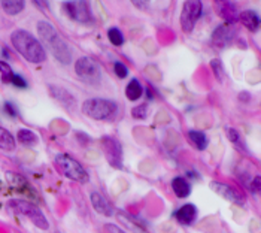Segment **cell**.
<instances>
[{"mask_svg":"<svg viewBox=\"0 0 261 233\" xmlns=\"http://www.w3.org/2000/svg\"><path fill=\"white\" fill-rule=\"evenodd\" d=\"M9 206L16 214H21V215H24V217H27L36 227H39L42 230H48L49 223L44 215V212L36 205H33V203L23 201V199H14L9 202Z\"/></svg>","mask_w":261,"mask_h":233,"instance_id":"5","label":"cell"},{"mask_svg":"<svg viewBox=\"0 0 261 233\" xmlns=\"http://www.w3.org/2000/svg\"><path fill=\"white\" fill-rule=\"evenodd\" d=\"M173 217L176 218L178 223H181L184 226H189L196 221L197 208L193 203H187V205L181 206L179 209H176L175 212H173Z\"/></svg>","mask_w":261,"mask_h":233,"instance_id":"12","label":"cell"},{"mask_svg":"<svg viewBox=\"0 0 261 233\" xmlns=\"http://www.w3.org/2000/svg\"><path fill=\"white\" fill-rule=\"evenodd\" d=\"M211 188H212L214 191H217L219 196H222L224 199H227V201H230V202H234V203H239V205L243 203V197L240 196V193H239L237 190H234L233 187L227 186V184L214 181V183L211 184Z\"/></svg>","mask_w":261,"mask_h":233,"instance_id":"10","label":"cell"},{"mask_svg":"<svg viewBox=\"0 0 261 233\" xmlns=\"http://www.w3.org/2000/svg\"><path fill=\"white\" fill-rule=\"evenodd\" d=\"M233 39V30L229 26H219L212 33V45L218 49H222L232 44Z\"/></svg>","mask_w":261,"mask_h":233,"instance_id":"11","label":"cell"},{"mask_svg":"<svg viewBox=\"0 0 261 233\" xmlns=\"http://www.w3.org/2000/svg\"><path fill=\"white\" fill-rule=\"evenodd\" d=\"M188 138H189L191 142L194 143L197 150H200V151L206 150V147H207V138H206V135H204L203 132L189 130V132H188Z\"/></svg>","mask_w":261,"mask_h":233,"instance_id":"20","label":"cell"},{"mask_svg":"<svg viewBox=\"0 0 261 233\" xmlns=\"http://www.w3.org/2000/svg\"><path fill=\"white\" fill-rule=\"evenodd\" d=\"M227 136H229V139L234 143V145H237V148L245 150V148H243V142H242L240 135H239V132H237V130H234V129H229V130H227Z\"/></svg>","mask_w":261,"mask_h":233,"instance_id":"27","label":"cell"},{"mask_svg":"<svg viewBox=\"0 0 261 233\" xmlns=\"http://www.w3.org/2000/svg\"><path fill=\"white\" fill-rule=\"evenodd\" d=\"M239 20H240V23L243 26H245L248 30H251V31L258 30V27L261 24L260 16L254 11H243V12H240L239 14Z\"/></svg>","mask_w":261,"mask_h":233,"instance_id":"16","label":"cell"},{"mask_svg":"<svg viewBox=\"0 0 261 233\" xmlns=\"http://www.w3.org/2000/svg\"><path fill=\"white\" fill-rule=\"evenodd\" d=\"M5 111H6V114L11 115V117H16V115H18V112H16V108H15L11 102H6V103H5Z\"/></svg>","mask_w":261,"mask_h":233,"instance_id":"31","label":"cell"},{"mask_svg":"<svg viewBox=\"0 0 261 233\" xmlns=\"http://www.w3.org/2000/svg\"><path fill=\"white\" fill-rule=\"evenodd\" d=\"M106 229H108L109 233H126L123 229H119V227L115 226V224H106Z\"/></svg>","mask_w":261,"mask_h":233,"instance_id":"32","label":"cell"},{"mask_svg":"<svg viewBox=\"0 0 261 233\" xmlns=\"http://www.w3.org/2000/svg\"><path fill=\"white\" fill-rule=\"evenodd\" d=\"M217 8H218L219 15L227 23H234L236 20H239V14L236 11V6L232 2H217Z\"/></svg>","mask_w":261,"mask_h":233,"instance_id":"15","label":"cell"},{"mask_svg":"<svg viewBox=\"0 0 261 233\" xmlns=\"http://www.w3.org/2000/svg\"><path fill=\"white\" fill-rule=\"evenodd\" d=\"M0 77H2V81H3V82H11V79H12V77H14L12 69H11L9 64L5 63V62H0Z\"/></svg>","mask_w":261,"mask_h":233,"instance_id":"25","label":"cell"},{"mask_svg":"<svg viewBox=\"0 0 261 233\" xmlns=\"http://www.w3.org/2000/svg\"><path fill=\"white\" fill-rule=\"evenodd\" d=\"M108 39H109V42L112 44V45H115V47H121L124 44V34L121 33V30L119 29H116V27H111L109 30H108Z\"/></svg>","mask_w":261,"mask_h":233,"instance_id":"23","label":"cell"},{"mask_svg":"<svg viewBox=\"0 0 261 233\" xmlns=\"http://www.w3.org/2000/svg\"><path fill=\"white\" fill-rule=\"evenodd\" d=\"M114 70H115V75L118 77V78H126L127 75H129V69H127V66L126 64H123L121 62H115L114 63Z\"/></svg>","mask_w":261,"mask_h":233,"instance_id":"28","label":"cell"},{"mask_svg":"<svg viewBox=\"0 0 261 233\" xmlns=\"http://www.w3.org/2000/svg\"><path fill=\"white\" fill-rule=\"evenodd\" d=\"M131 115L136 120H145L148 117V105L142 103V105H139V106H134L133 111H131Z\"/></svg>","mask_w":261,"mask_h":233,"instance_id":"24","label":"cell"},{"mask_svg":"<svg viewBox=\"0 0 261 233\" xmlns=\"http://www.w3.org/2000/svg\"><path fill=\"white\" fill-rule=\"evenodd\" d=\"M38 31H39V36L44 41V44L52 52V56H54L63 64L71 63L72 52H71V49H69L67 42L61 38L60 33L54 29V26L48 21H39L38 23Z\"/></svg>","mask_w":261,"mask_h":233,"instance_id":"2","label":"cell"},{"mask_svg":"<svg viewBox=\"0 0 261 233\" xmlns=\"http://www.w3.org/2000/svg\"><path fill=\"white\" fill-rule=\"evenodd\" d=\"M102 151L106 157L108 163L115 168L121 169L123 168V147L118 139L111 138V136H103L102 138Z\"/></svg>","mask_w":261,"mask_h":233,"instance_id":"7","label":"cell"},{"mask_svg":"<svg viewBox=\"0 0 261 233\" xmlns=\"http://www.w3.org/2000/svg\"><path fill=\"white\" fill-rule=\"evenodd\" d=\"M11 42H12L14 48L18 51L27 62L34 63V64H39V63H44L46 60V51H45V48L27 30H23V29L15 30L11 34Z\"/></svg>","mask_w":261,"mask_h":233,"instance_id":"1","label":"cell"},{"mask_svg":"<svg viewBox=\"0 0 261 233\" xmlns=\"http://www.w3.org/2000/svg\"><path fill=\"white\" fill-rule=\"evenodd\" d=\"M18 140L23 143V145H27V147H31V145H36L38 143V136L34 132L29 130V129H21L18 130Z\"/></svg>","mask_w":261,"mask_h":233,"instance_id":"22","label":"cell"},{"mask_svg":"<svg viewBox=\"0 0 261 233\" xmlns=\"http://www.w3.org/2000/svg\"><path fill=\"white\" fill-rule=\"evenodd\" d=\"M203 12V5L197 0H188L184 3L182 12H181V26L185 33L193 31L196 23L200 20Z\"/></svg>","mask_w":261,"mask_h":233,"instance_id":"8","label":"cell"},{"mask_svg":"<svg viewBox=\"0 0 261 233\" xmlns=\"http://www.w3.org/2000/svg\"><path fill=\"white\" fill-rule=\"evenodd\" d=\"M82 112L93 120H109L118 112V105L109 99H87L82 103Z\"/></svg>","mask_w":261,"mask_h":233,"instance_id":"3","label":"cell"},{"mask_svg":"<svg viewBox=\"0 0 261 233\" xmlns=\"http://www.w3.org/2000/svg\"><path fill=\"white\" fill-rule=\"evenodd\" d=\"M0 150H5V151H14L15 150L14 136L3 127H0Z\"/></svg>","mask_w":261,"mask_h":233,"instance_id":"19","label":"cell"},{"mask_svg":"<svg viewBox=\"0 0 261 233\" xmlns=\"http://www.w3.org/2000/svg\"><path fill=\"white\" fill-rule=\"evenodd\" d=\"M49 93L52 94V97H54L57 102H60L64 108H67V109H73V108H75L73 96L69 93L67 90H64L63 87L49 85Z\"/></svg>","mask_w":261,"mask_h":233,"instance_id":"13","label":"cell"},{"mask_svg":"<svg viewBox=\"0 0 261 233\" xmlns=\"http://www.w3.org/2000/svg\"><path fill=\"white\" fill-rule=\"evenodd\" d=\"M211 67H212V70H214L217 79H218L219 82H222V81H224V67H222V63H221L218 59H214V60L211 62Z\"/></svg>","mask_w":261,"mask_h":233,"instance_id":"26","label":"cell"},{"mask_svg":"<svg viewBox=\"0 0 261 233\" xmlns=\"http://www.w3.org/2000/svg\"><path fill=\"white\" fill-rule=\"evenodd\" d=\"M172 190L175 191V194L179 197V199H184V197L189 196L191 186H189V183L187 181L185 178L176 176V178H173V181H172Z\"/></svg>","mask_w":261,"mask_h":233,"instance_id":"17","label":"cell"},{"mask_svg":"<svg viewBox=\"0 0 261 233\" xmlns=\"http://www.w3.org/2000/svg\"><path fill=\"white\" fill-rule=\"evenodd\" d=\"M11 84L15 85V87H18V88H26V87H27L26 79H24L21 75H18V74H14V77H12V79H11Z\"/></svg>","mask_w":261,"mask_h":233,"instance_id":"29","label":"cell"},{"mask_svg":"<svg viewBox=\"0 0 261 233\" xmlns=\"http://www.w3.org/2000/svg\"><path fill=\"white\" fill-rule=\"evenodd\" d=\"M63 9L69 18H72L73 21L87 24L91 23L93 20V14L90 9L88 2H64Z\"/></svg>","mask_w":261,"mask_h":233,"instance_id":"9","label":"cell"},{"mask_svg":"<svg viewBox=\"0 0 261 233\" xmlns=\"http://www.w3.org/2000/svg\"><path fill=\"white\" fill-rule=\"evenodd\" d=\"M2 8L6 14L9 15H16L24 9V2L23 0H3Z\"/></svg>","mask_w":261,"mask_h":233,"instance_id":"21","label":"cell"},{"mask_svg":"<svg viewBox=\"0 0 261 233\" xmlns=\"http://www.w3.org/2000/svg\"><path fill=\"white\" fill-rule=\"evenodd\" d=\"M144 94V87L137 79H131L126 87V97L131 102H136L142 97Z\"/></svg>","mask_w":261,"mask_h":233,"instance_id":"18","label":"cell"},{"mask_svg":"<svg viewBox=\"0 0 261 233\" xmlns=\"http://www.w3.org/2000/svg\"><path fill=\"white\" fill-rule=\"evenodd\" d=\"M90 201H91V205L93 208L102 214V215H106V217H111V215L114 214V209L111 206V203L108 202L106 197H103V194L97 193V191H93L90 194Z\"/></svg>","mask_w":261,"mask_h":233,"instance_id":"14","label":"cell"},{"mask_svg":"<svg viewBox=\"0 0 261 233\" xmlns=\"http://www.w3.org/2000/svg\"><path fill=\"white\" fill-rule=\"evenodd\" d=\"M54 163L58 168V171L64 176H67L69 179H72V181H76V183H81V184L88 183V179H90L88 173H87L84 166L79 163L78 160H75L72 155L57 154L56 158H54Z\"/></svg>","mask_w":261,"mask_h":233,"instance_id":"4","label":"cell"},{"mask_svg":"<svg viewBox=\"0 0 261 233\" xmlns=\"http://www.w3.org/2000/svg\"><path fill=\"white\" fill-rule=\"evenodd\" d=\"M75 72H76V77L81 81L90 84V85H99L102 81L100 69H99L97 63L94 60H91L90 57L78 59L75 63Z\"/></svg>","mask_w":261,"mask_h":233,"instance_id":"6","label":"cell"},{"mask_svg":"<svg viewBox=\"0 0 261 233\" xmlns=\"http://www.w3.org/2000/svg\"><path fill=\"white\" fill-rule=\"evenodd\" d=\"M251 190L255 193H261V175L255 176L251 181Z\"/></svg>","mask_w":261,"mask_h":233,"instance_id":"30","label":"cell"}]
</instances>
